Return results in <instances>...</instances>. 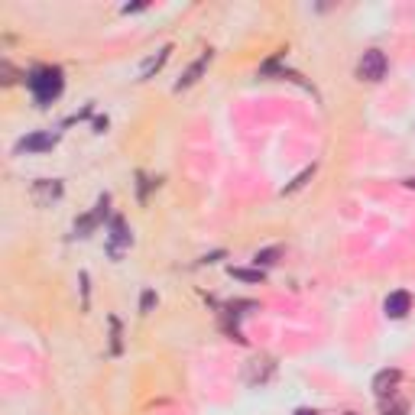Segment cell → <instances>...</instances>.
Segmentation results:
<instances>
[{
    "label": "cell",
    "mask_w": 415,
    "mask_h": 415,
    "mask_svg": "<svg viewBox=\"0 0 415 415\" xmlns=\"http://www.w3.org/2000/svg\"><path fill=\"white\" fill-rule=\"evenodd\" d=\"M230 273L237 276V279H244V283H260V279H263L260 269H230Z\"/></svg>",
    "instance_id": "cell-11"
},
{
    "label": "cell",
    "mask_w": 415,
    "mask_h": 415,
    "mask_svg": "<svg viewBox=\"0 0 415 415\" xmlns=\"http://www.w3.org/2000/svg\"><path fill=\"white\" fill-rule=\"evenodd\" d=\"M0 71H3V81H13V69H10V62L0 65Z\"/></svg>",
    "instance_id": "cell-16"
},
{
    "label": "cell",
    "mask_w": 415,
    "mask_h": 415,
    "mask_svg": "<svg viewBox=\"0 0 415 415\" xmlns=\"http://www.w3.org/2000/svg\"><path fill=\"white\" fill-rule=\"evenodd\" d=\"M204 65H208V55H202V59H198V62H195L192 69H188L185 75H182V81L176 85V91H182V88H188V85H195V81H198V75L204 71Z\"/></svg>",
    "instance_id": "cell-9"
},
{
    "label": "cell",
    "mask_w": 415,
    "mask_h": 415,
    "mask_svg": "<svg viewBox=\"0 0 415 415\" xmlns=\"http://www.w3.org/2000/svg\"><path fill=\"white\" fill-rule=\"evenodd\" d=\"M33 195H36V202L39 204H45V202H55L59 195H62V185L59 182H36V188H33Z\"/></svg>",
    "instance_id": "cell-7"
},
{
    "label": "cell",
    "mask_w": 415,
    "mask_h": 415,
    "mask_svg": "<svg viewBox=\"0 0 415 415\" xmlns=\"http://www.w3.org/2000/svg\"><path fill=\"white\" fill-rule=\"evenodd\" d=\"M311 172H315V169H305V172H302V176L295 178V182H292L289 188H286V192H295V188H302V185H305V182H309V178H311Z\"/></svg>",
    "instance_id": "cell-14"
},
{
    "label": "cell",
    "mask_w": 415,
    "mask_h": 415,
    "mask_svg": "<svg viewBox=\"0 0 415 415\" xmlns=\"http://www.w3.org/2000/svg\"><path fill=\"white\" fill-rule=\"evenodd\" d=\"M406 185H409V188H415V176H412V178H406Z\"/></svg>",
    "instance_id": "cell-17"
},
{
    "label": "cell",
    "mask_w": 415,
    "mask_h": 415,
    "mask_svg": "<svg viewBox=\"0 0 415 415\" xmlns=\"http://www.w3.org/2000/svg\"><path fill=\"white\" fill-rule=\"evenodd\" d=\"M396 383H399V370H383V373H377L373 389H377L380 396H393V393H396Z\"/></svg>",
    "instance_id": "cell-5"
},
{
    "label": "cell",
    "mask_w": 415,
    "mask_h": 415,
    "mask_svg": "<svg viewBox=\"0 0 415 415\" xmlns=\"http://www.w3.org/2000/svg\"><path fill=\"white\" fill-rule=\"evenodd\" d=\"M357 75L363 81H380L386 75V55L380 49H370V52H363L360 65H357Z\"/></svg>",
    "instance_id": "cell-2"
},
{
    "label": "cell",
    "mask_w": 415,
    "mask_h": 415,
    "mask_svg": "<svg viewBox=\"0 0 415 415\" xmlns=\"http://www.w3.org/2000/svg\"><path fill=\"white\" fill-rule=\"evenodd\" d=\"M276 256H279V250H263V253H256L253 260H256V266H269V263H276Z\"/></svg>",
    "instance_id": "cell-12"
},
{
    "label": "cell",
    "mask_w": 415,
    "mask_h": 415,
    "mask_svg": "<svg viewBox=\"0 0 415 415\" xmlns=\"http://www.w3.org/2000/svg\"><path fill=\"white\" fill-rule=\"evenodd\" d=\"M295 415H315V412H309V409H299V412H295Z\"/></svg>",
    "instance_id": "cell-18"
},
{
    "label": "cell",
    "mask_w": 415,
    "mask_h": 415,
    "mask_svg": "<svg viewBox=\"0 0 415 415\" xmlns=\"http://www.w3.org/2000/svg\"><path fill=\"white\" fill-rule=\"evenodd\" d=\"M55 143H59V133H33V136L17 143V153H45L52 150Z\"/></svg>",
    "instance_id": "cell-3"
},
{
    "label": "cell",
    "mask_w": 415,
    "mask_h": 415,
    "mask_svg": "<svg viewBox=\"0 0 415 415\" xmlns=\"http://www.w3.org/2000/svg\"><path fill=\"white\" fill-rule=\"evenodd\" d=\"M104 214H107V198H101V202H97V211H91L88 218H81V221L75 224V234H78V237H85V234H88V230L94 227L101 218H104Z\"/></svg>",
    "instance_id": "cell-6"
},
{
    "label": "cell",
    "mask_w": 415,
    "mask_h": 415,
    "mask_svg": "<svg viewBox=\"0 0 415 415\" xmlns=\"http://www.w3.org/2000/svg\"><path fill=\"white\" fill-rule=\"evenodd\" d=\"M380 412H383V415H406V412H409V406L402 402V399H393V402H383Z\"/></svg>",
    "instance_id": "cell-10"
},
{
    "label": "cell",
    "mask_w": 415,
    "mask_h": 415,
    "mask_svg": "<svg viewBox=\"0 0 415 415\" xmlns=\"http://www.w3.org/2000/svg\"><path fill=\"white\" fill-rule=\"evenodd\" d=\"M153 302H156V295H153V292H143V311H150Z\"/></svg>",
    "instance_id": "cell-15"
},
{
    "label": "cell",
    "mask_w": 415,
    "mask_h": 415,
    "mask_svg": "<svg viewBox=\"0 0 415 415\" xmlns=\"http://www.w3.org/2000/svg\"><path fill=\"white\" fill-rule=\"evenodd\" d=\"M111 227H114V244H127V240H130V234L124 230V221H120V218H117Z\"/></svg>",
    "instance_id": "cell-13"
},
{
    "label": "cell",
    "mask_w": 415,
    "mask_h": 415,
    "mask_svg": "<svg viewBox=\"0 0 415 415\" xmlns=\"http://www.w3.org/2000/svg\"><path fill=\"white\" fill-rule=\"evenodd\" d=\"M409 305H412V299H409V292H393L386 299V315L389 318H402L409 311Z\"/></svg>",
    "instance_id": "cell-4"
},
{
    "label": "cell",
    "mask_w": 415,
    "mask_h": 415,
    "mask_svg": "<svg viewBox=\"0 0 415 415\" xmlns=\"http://www.w3.org/2000/svg\"><path fill=\"white\" fill-rule=\"evenodd\" d=\"M169 52H172V49H160V55H153V59H146V62H143V69H140V78H150L153 71H160L162 65H166V59H169Z\"/></svg>",
    "instance_id": "cell-8"
},
{
    "label": "cell",
    "mask_w": 415,
    "mask_h": 415,
    "mask_svg": "<svg viewBox=\"0 0 415 415\" xmlns=\"http://www.w3.org/2000/svg\"><path fill=\"white\" fill-rule=\"evenodd\" d=\"M347 415H353V412H347Z\"/></svg>",
    "instance_id": "cell-19"
},
{
    "label": "cell",
    "mask_w": 415,
    "mask_h": 415,
    "mask_svg": "<svg viewBox=\"0 0 415 415\" xmlns=\"http://www.w3.org/2000/svg\"><path fill=\"white\" fill-rule=\"evenodd\" d=\"M29 91H33V97L39 104H52L55 97L62 94V71L49 69V65L36 69L33 75H29Z\"/></svg>",
    "instance_id": "cell-1"
}]
</instances>
